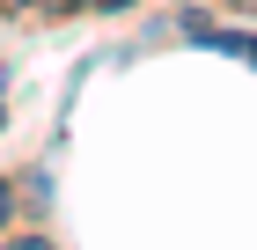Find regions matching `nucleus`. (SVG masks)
<instances>
[{
    "label": "nucleus",
    "instance_id": "2",
    "mask_svg": "<svg viewBox=\"0 0 257 250\" xmlns=\"http://www.w3.org/2000/svg\"><path fill=\"white\" fill-rule=\"evenodd\" d=\"M8 250H52V243H44V235H15Z\"/></svg>",
    "mask_w": 257,
    "mask_h": 250
},
{
    "label": "nucleus",
    "instance_id": "1",
    "mask_svg": "<svg viewBox=\"0 0 257 250\" xmlns=\"http://www.w3.org/2000/svg\"><path fill=\"white\" fill-rule=\"evenodd\" d=\"M8 213H15V184L0 177V228H8Z\"/></svg>",
    "mask_w": 257,
    "mask_h": 250
}]
</instances>
